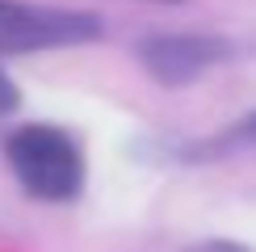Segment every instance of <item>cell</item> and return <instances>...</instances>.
I'll list each match as a JSON object with an SVG mask.
<instances>
[{
  "mask_svg": "<svg viewBox=\"0 0 256 252\" xmlns=\"http://www.w3.org/2000/svg\"><path fill=\"white\" fill-rule=\"evenodd\" d=\"M194 252H248V248H244V244H227V240H214V244H202Z\"/></svg>",
  "mask_w": 256,
  "mask_h": 252,
  "instance_id": "cell-5",
  "label": "cell"
},
{
  "mask_svg": "<svg viewBox=\"0 0 256 252\" xmlns=\"http://www.w3.org/2000/svg\"><path fill=\"white\" fill-rule=\"evenodd\" d=\"M240 139H256V114H252V118L240 126Z\"/></svg>",
  "mask_w": 256,
  "mask_h": 252,
  "instance_id": "cell-6",
  "label": "cell"
},
{
  "mask_svg": "<svg viewBox=\"0 0 256 252\" xmlns=\"http://www.w3.org/2000/svg\"><path fill=\"white\" fill-rule=\"evenodd\" d=\"M4 152L26 194L42 198V202H68L80 194L84 185L80 147L55 126H21L4 143Z\"/></svg>",
  "mask_w": 256,
  "mask_h": 252,
  "instance_id": "cell-1",
  "label": "cell"
},
{
  "mask_svg": "<svg viewBox=\"0 0 256 252\" xmlns=\"http://www.w3.org/2000/svg\"><path fill=\"white\" fill-rule=\"evenodd\" d=\"M97 34H101V21L92 13H63V8L0 0V50L4 55H30V50H46V46L92 42Z\"/></svg>",
  "mask_w": 256,
  "mask_h": 252,
  "instance_id": "cell-2",
  "label": "cell"
},
{
  "mask_svg": "<svg viewBox=\"0 0 256 252\" xmlns=\"http://www.w3.org/2000/svg\"><path fill=\"white\" fill-rule=\"evenodd\" d=\"M218 38H198V34H172V38H152L143 42V63L156 80L164 84H189L198 72H206L214 59H222Z\"/></svg>",
  "mask_w": 256,
  "mask_h": 252,
  "instance_id": "cell-3",
  "label": "cell"
},
{
  "mask_svg": "<svg viewBox=\"0 0 256 252\" xmlns=\"http://www.w3.org/2000/svg\"><path fill=\"white\" fill-rule=\"evenodd\" d=\"M21 105V97H17V84L4 76V72H0V118H4V114H13Z\"/></svg>",
  "mask_w": 256,
  "mask_h": 252,
  "instance_id": "cell-4",
  "label": "cell"
}]
</instances>
